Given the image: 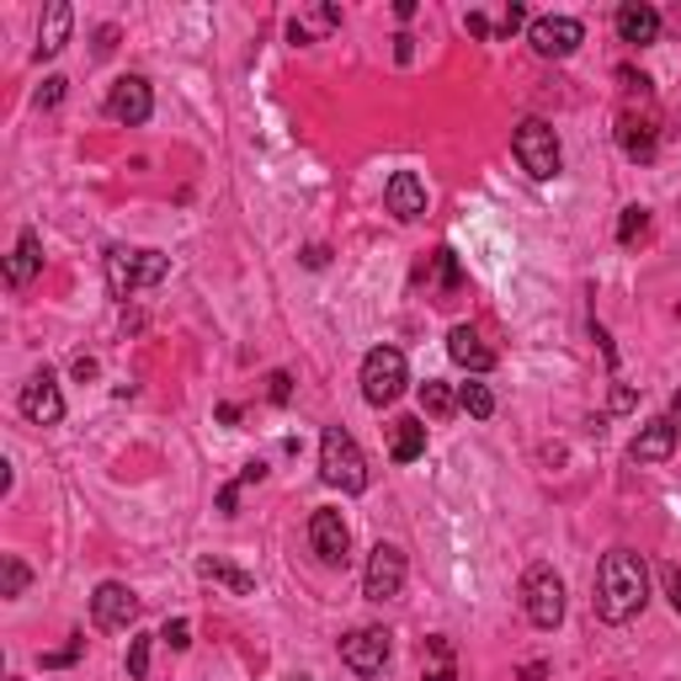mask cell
<instances>
[{"label": "cell", "mask_w": 681, "mask_h": 681, "mask_svg": "<svg viewBox=\"0 0 681 681\" xmlns=\"http://www.w3.org/2000/svg\"><path fill=\"white\" fill-rule=\"evenodd\" d=\"M650 602V564L633 549H612L596 570V612L602 623H633Z\"/></svg>", "instance_id": "obj_1"}, {"label": "cell", "mask_w": 681, "mask_h": 681, "mask_svg": "<svg viewBox=\"0 0 681 681\" xmlns=\"http://www.w3.org/2000/svg\"><path fill=\"white\" fill-rule=\"evenodd\" d=\"M319 480L346 490V495H363L367 490V458L346 426H325V437H319Z\"/></svg>", "instance_id": "obj_2"}, {"label": "cell", "mask_w": 681, "mask_h": 681, "mask_svg": "<svg viewBox=\"0 0 681 681\" xmlns=\"http://www.w3.org/2000/svg\"><path fill=\"white\" fill-rule=\"evenodd\" d=\"M166 272L170 256H160V250H145V245H112L107 250V288H112V298L155 288V283H166Z\"/></svg>", "instance_id": "obj_3"}, {"label": "cell", "mask_w": 681, "mask_h": 681, "mask_svg": "<svg viewBox=\"0 0 681 681\" xmlns=\"http://www.w3.org/2000/svg\"><path fill=\"white\" fill-rule=\"evenodd\" d=\"M511 155L522 160V170L533 176V181H554L560 176V134L549 128L543 118H527L516 122V134H511Z\"/></svg>", "instance_id": "obj_4"}, {"label": "cell", "mask_w": 681, "mask_h": 681, "mask_svg": "<svg viewBox=\"0 0 681 681\" xmlns=\"http://www.w3.org/2000/svg\"><path fill=\"white\" fill-rule=\"evenodd\" d=\"M411 384V367H405V352L399 346H373L363 357V399L367 405H394Z\"/></svg>", "instance_id": "obj_5"}, {"label": "cell", "mask_w": 681, "mask_h": 681, "mask_svg": "<svg viewBox=\"0 0 681 681\" xmlns=\"http://www.w3.org/2000/svg\"><path fill=\"white\" fill-rule=\"evenodd\" d=\"M522 608L533 618V629H560L564 623V581L549 564H533L522 575Z\"/></svg>", "instance_id": "obj_6"}, {"label": "cell", "mask_w": 681, "mask_h": 681, "mask_svg": "<svg viewBox=\"0 0 681 681\" xmlns=\"http://www.w3.org/2000/svg\"><path fill=\"white\" fill-rule=\"evenodd\" d=\"M405 591V549L399 543H373L363 570V596L367 602H394Z\"/></svg>", "instance_id": "obj_7"}, {"label": "cell", "mask_w": 681, "mask_h": 681, "mask_svg": "<svg viewBox=\"0 0 681 681\" xmlns=\"http://www.w3.org/2000/svg\"><path fill=\"white\" fill-rule=\"evenodd\" d=\"M527 43L537 59H570L585 43V27L575 17H533L527 22Z\"/></svg>", "instance_id": "obj_8"}, {"label": "cell", "mask_w": 681, "mask_h": 681, "mask_svg": "<svg viewBox=\"0 0 681 681\" xmlns=\"http://www.w3.org/2000/svg\"><path fill=\"white\" fill-rule=\"evenodd\" d=\"M340 660L357 677H378L389 665V629H352L340 639Z\"/></svg>", "instance_id": "obj_9"}, {"label": "cell", "mask_w": 681, "mask_h": 681, "mask_svg": "<svg viewBox=\"0 0 681 681\" xmlns=\"http://www.w3.org/2000/svg\"><path fill=\"white\" fill-rule=\"evenodd\" d=\"M17 405H22V415L32 421V426H53V421H65V394H59V378H53L49 367L27 378L22 394H17Z\"/></svg>", "instance_id": "obj_10"}, {"label": "cell", "mask_w": 681, "mask_h": 681, "mask_svg": "<svg viewBox=\"0 0 681 681\" xmlns=\"http://www.w3.org/2000/svg\"><path fill=\"white\" fill-rule=\"evenodd\" d=\"M149 112H155V97H149L145 75H122V80H112V91H107V118L139 128V122H149Z\"/></svg>", "instance_id": "obj_11"}, {"label": "cell", "mask_w": 681, "mask_h": 681, "mask_svg": "<svg viewBox=\"0 0 681 681\" xmlns=\"http://www.w3.org/2000/svg\"><path fill=\"white\" fill-rule=\"evenodd\" d=\"M91 618H97V629H134L139 623V596L128 591L122 581H101L97 596H91Z\"/></svg>", "instance_id": "obj_12"}, {"label": "cell", "mask_w": 681, "mask_h": 681, "mask_svg": "<svg viewBox=\"0 0 681 681\" xmlns=\"http://www.w3.org/2000/svg\"><path fill=\"white\" fill-rule=\"evenodd\" d=\"M309 543H315L319 564H346V549H352V527H346V516L330 506H319L309 516Z\"/></svg>", "instance_id": "obj_13"}, {"label": "cell", "mask_w": 681, "mask_h": 681, "mask_svg": "<svg viewBox=\"0 0 681 681\" xmlns=\"http://www.w3.org/2000/svg\"><path fill=\"white\" fill-rule=\"evenodd\" d=\"M384 208H389L399 224H415L426 214V181H421L415 170H394L389 181H384Z\"/></svg>", "instance_id": "obj_14"}, {"label": "cell", "mask_w": 681, "mask_h": 681, "mask_svg": "<svg viewBox=\"0 0 681 681\" xmlns=\"http://www.w3.org/2000/svg\"><path fill=\"white\" fill-rule=\"evenodd\" d=\"M612 27H618L623 43H639V49H644V43H655L660 38V11L650 6V0H623L618 17H612Z\"/></svg>", "instance_id": "obj_15"}, {"label": "cell", "mask_w": 681, "mask_h": 681, "mask_svg": "<svg viewBox=\"0 0 681 681\" xmlns=\"http://www.w3.org/2000/svg\"><path fill=\"white\" fill-rule=\"evenodd\" d=\"M618 145H623V155L629 160H639V166H650L660 149V128L655 118H639V112H623L618 118Z\"/></svg>", "instance_id": "obj_16"}, {"label": "cell", "mask_w": 681, "mask_h": 681, "mask_svg": "<svg viewBox=\"0 0 681 681\" xmlns=\"http://www.w3.org/2000/svg\"><path fill=\"white\" fill-rule=\"evenodd\" d=\"M336 27H340V6H304L298 17H288V43L293 49H309L325 32H336Z\"/></svg>", "instance_id": "obj_17"}, {"label": "cell", "mask_w": 681, "mask_h": 681, "mask_svg": "<svg viewBox=\"0 0 681 681\" xmlns=\"http://www.w3.org/2000/svg\"><path fill=\"white\" fill-rule=\"evenodd\" d=\"M677 453V432H671V421L660 415V421H644L639 426V437H633V447H629V458L633 463H665Z\"/></svg>", "instance_id": "obj_18"}, {"label": "cell", "mask_w": 681, "mask_h": 681, "mask_svg": "<svg viewBox=\"0 0 681 681\" xmlns=\"http://www.w3.org/2000/svg\"><path fill=\"white\" fill-rule=\"evenodd\" d=\"M447 357H453L458 367H468V373H490V367H495V352L480 340L474 325H453V336H447Z\"/></svg>", "instance_id": "obj_19"}, {"label": "cell", "mask_w": 681, "mask_h": 681, "mask_svg": "<svg viewBox=\"0 0 681 681\" xmlns=\"http://www.w3.org/2000/svg\"><path fill=\"white\" fill-rule=\"evenodd\" d=\"M70 27H75V11L65 6V0H53L49 11H43V27H38V59H53V53L70 43Z\"/></svg>", "instance_id": "obj_20"}, {"label": "cell", "mask_w": 681, "mask_h": 681, "mask_svg": "<svg viewBox=\"0 0 681 681\" xmlns=\"http://www.w3.org/2000/svg\"><path fill=\"white\" fill-rule=\"evenodd\" d=\"M38 267H43V240H38L32 229H22V240H17L11 261H6V283H11V288H27V283L38 277Z\"/></svg>", "instance_id": "obj_21"}, {"label": "cell", "mask_w": 681, "mask_h": 681, "mask_svg": "<svg viewBox=\"0 0 681 681\" xmlns=\"http://www.w3.org/2000/svg\"><path fill=\"white\" fill-rule=\"evenodd\" d=\"M197 575H203V581H214V585H224L229 596H250V591H256V575H245L240 564L219 560V554H203V560H197Z\"/></svg>", "instance_id": "obj_22"}, {"label": "cell", "mask_w": 681, "mask_h": 681, "mask_svg": "<svg viewBox=\"0 0 681 681\" xmlns=\"http://www.w3.org/2000/svg\"><path fill=\"white\" fill-rule=\"evenodd\" d=\"M426 453V426L415 421V415H399L394 421V432H389V458L394 463H415Z\"/></svg>", "instance_id": "obj_23"}, {"label": "cell", "mask_w": 681, "mask_h": 681, "mask_svg": "<svg viewBox=\"0 0 681 681\" xmlns=\"http://www.w3.org/2000/svg\"><path fill=\"white\" fill-rule=\"evenodd\" d=\"M421 660H426V681H458V660H453V644H447L442 633H432V639H426Z\"/></svg>", "instance_id": "obj_24"}, {"label": "cell", "mask_w": 681, "mask_h": 681, "mask_svg": "<svg viewBox=\"0 0 681 681\" xmlns=\"http://www.w3.org/2000/svg\"><path fill=\"white\" fill-rule=\"evenodd\" d=\"M421 411L437 415V421H447V415L458 411V394L447 389V384H437V378H426V384H421Z\"/></svg>", "instance_id": "obj_25"}, {"label": "cell", "mask_w": 681, "mask_h": 681, "mask_svg": "<svg viewBox=\"0 0 681 681\" xmlns=\"http://www.w3.org/2000/svg\"><path fill=\"white\" fill-rule=\"evenodd\" d=\"M27 581H32V570L17 554H0V596H22Z\"/></svg>", "instance_id": "obj_26"}, {"label": "cell", "mask_w": 681, "mask_h": 681, "mask_svg": "<svg viewBox=\"0 0 681 681\" xmlns=\"http://www.w3.org/2000/svg\"><path fill=\"white\" fill-rule=\"evenodd\" d=\"M458 405L474 415V421H490V415H495V394H490L485 384H463V389H458Z\"/></svg>", "instance_id": "obj_27"}, {"label": "cell", "mask_w": 681, "mask_h": 681, "mask_svg": "<svg viewBox=\"0 0 681 681\" xmlns=\"http://www.w3.org/2000/svg\"><path fill=\"white\" fill-rule=\"evenodd\" d=\"M644 229H650V208H623V219H618V245H639Z\"/></svg>", "instance_id": "obj_28"}, {"label": "cell", "mask_w": 681, "mask_h": 681, "mask_svg": "<svg viewBox=\"0 0 681 681\" xmlns=\"http://www.w3.org/2000/svg\"><path fill=\"white\" fill-rule=\"evenodd\" d=\"M149 644H155L149 633H134V639H128V677L134 681L149 677Z\"/></svg>", "instance_id": "obj_29"}, {"label": "cell", "mask_w": 681, "mask_h": 681, "mask_svg": "<svg viewBox=\"0 0 681 681\" xmlns=\"http://www.w3.org/2000/svg\"><path fill=\"white\" fill-rule=\"evenodd\" d=\"M160 639H166L170 650H187V644H193V623H187V618H170Z\"/></svg>", "instance_id": "obj_30"}, {"label": "cell", "mask_w": 681, "mask_h": 681, "mask_svg": "<svg viewBox=\"0 0 681 681\" xmlns=\"http://www.w3.org/2000/svg\"><path fill=\"white\" fill-rule=\"evenodd\" d=\"M80 650H86V639L75 633V639L65 644V650H53V655H43V671H53V665H75V660H80Z\"/></svg>", "instance_id": "obj_31"}, {"label": "cell", "mask_w": 681, "mask_h": 681, "mask_svg": "<svg viewBox=\"0 0 681 681\" xmlns=\"http://www.w3.org/2000/svg\"><path fill=\"white\" fill-rule=\"evenodd\" d=\"M437 283L442 288H458V261H453V250H447V245L437 250Z\"/></svg>", "instance_id": "obj_32"}, {"label": "cell", "mask_w": 681, "mask_h": 681, "mask_svg": "<svg viewBox=\"0 0 681 681\" xmlns=\"http://www.w3.org/2000/svg\"><path fill=\"white\" fill-rule=\"evenodd\" d=\"M65 86H70L65 75H49V80H43V91H38V107H59V101H65Z\"/></svg>", "instance_id": "obj_33"}, {"label": "cell", "mask_w": 681, "mask_h": 681, "mask_svg": "<svg viewBox=\"0 0 681 681\" xmlns=\"http://www.w3.org/2000/svg\"><path fill=\"white\" fill-rule=\"evenodd\" d=\"M267 394H272V405H288V399H293V378H288V373H272Z\"/></svg>", "instance_id": "obj_34"}, {"label": "cell", "mask_w": 681, "mask_h": 681, "mask_svg": "<svg viewBox=\"0 0 681 681\" xmlns=\"http://www.w3.org/2000/svg\"><path fill=\"white\" fill-rule=\"evenodd\" d=\"M660 581H665V596H671V608H677V618H681V570L677 564H665V570H660Z\"/></svg>", "instance_id": "obj_35"}, {"label": "cell", "mask_w": 681, "mask_h": 681, "mask_svg": "<svg viewBox=\"0 0 681 681\" xmlns=\"http://www.w3.org/2000/svg\"><path fill=\"white\" fill-rule=\"evenodd\" d=\"M240 490H245L240 480H235V485H224V490H219V511H224V516H235V506H240Z\"/></svg>", "instance_id": "obj_36"}, {"label": "cell", "mask_w": 681, "mask_h": 681, "mask_svg": "<svg viewBox=\"0 0 681 681\" xmlns=\"http://www.w3.org/2000/svg\"><path fill=\"white\" fill-rule=\"evenodd\" d=\"M522 22H527V6H516V0H511V6H506V17H501V32H516Z\"/></svg>", "instance_id": "obj_37"}, {"label": "cell", "mask_w": 681, "mask_h": 681, "mask_svg": "<svg viewBox=\"0 0 681 681\" xmlns=\"http://www.w3.org/2000/svg\"><path fill=\"white\" fill-rule=\"evenodd\" d=\"M463 27H468L474 38H490V17H485V11H468V17H463Z\"/></svg>", "instance_id": "obj_38"}, {"label": "cell", "mask_w": 681, "mask_h": 681, "mask_svg": "<svg viewBox=\"0 0 681 681\" xmlns=\"http://www.w3.org/2000/svg\"><path fill=\"white\" fill-rule=\"evenodd\" d=\"M618 80H623V86H629V91H639V97H644V91H650V80H644V75H633L629 65H623V70H618Z\"/></svg>", "instance_id": "obj_39"}, {"label": "cell", "mask_w": 681, "mask_h": 681, "mask_svg": "<svg viewBox=\"0 0 681 681\" xmlns=\"http://www.w3.org/2000/svg\"><path fill=\"white\" fill-rule=\"evenodd\" d=\"M267 480V463H245L240 468V485H261Z\"/></svg>", "instance_id": "obj_40"}, {"label": "cell", "mask_w": 681, "mask_h": 681, "mask_svg": "<svg viewBox=\"0 0 681 681\" xmlns=\"http://www.w3.org/2000/svg\"><path fill=\"white\" fill-rule=\"evenodd\" d=\"M612 411H618V415L633 411V389H629V384H618V389H612Z\"/></svg>", "instance_id": "obj_41"}, {"label": "cell", "mask_w": 681, "mask_h": 681, "mask_svg": "<svg viewBox=\"0 0 681 681\" xmlns=\"http://www.w3.org/2000/svg\"><path fill=\"white\" fill-rule=\"evenodd\" d=\"M665 421H671V432H677V442H681V389L671 394V405H665Z\"/></svg>", "instance_id": "obj_42"}, {"label": "cell", "mask_w": 681, "mask_h": 681, "mask_svg": "<svg viewBox=\"0 0 681 681\" xmlns=\"http://www.w3.org/2000/svg\"><path fill=\"white\" fill-rule=\"evenodd\" d=\"M325 261H330V250H325V245H309V250H304V267H325Z\"/></svg>", "instance_id": "obj_43"}, {"label": "cell", "mask_w": 681, "mask_h": 681, "mask_svg": "<svg viewBox=\"0 0 681 681\" xmlns=\"http://www.w3.org/2000/svg\"><path fill=\"white\" fill-rule=\"evenodd\" d=\"M75 378H80V384L97 378V357H75Z\"/></svg>", "instance_id": "obj_44"}]
</instances>
